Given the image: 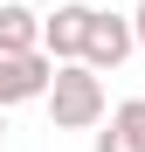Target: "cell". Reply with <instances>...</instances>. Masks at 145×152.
Wrapping results in <instances>:
<instances>
[{
    "label": "cell",
    "mask_w": 145,
    "mask_h": 152,
    "mask_svg": "<svg viewBox=\"0 0 145 152\" xmlns=\"http://www.w3.org/2000/svg\"><path fill=\"white\" fill-rule=\"evenodd\" d=\"M42 104L48 118H55V132H90V124H104V76L83 69V62H62L55 76H48V90H42Z\"/></svg>",
    "instance_id": "6da1fadb"
},
{
    "label": "cell",
    "mask_w": 145,
    "mask_h": 152,
    "mask_svg": "<svg viewBox=\"0 0 145 152\" xmlns=\"http://www.w3.org/2000/svg\"><path fill=\"white\" fill-rule=\"evenodd\" d=\"M131 14H111V7H90V28H83V69H97V76H104V69H117V62H125L131 56Z\"/></svg>",
    "instance_id": "7a4b0ae2"
},
{
    "label": "cell",
    "mask_w": 145,
    "mask_h": 152,
    "mask_svg": "<svg viewBox=\"0 0 145 152\" xmlns=\"http://www.w3.org/2000/svg\"><path fill=\"white\" fill-rule=\"evenodd\" d=\"M48 76H55V62H48L42 48H28V56H0V111L35 104V97L48 90Z\"/></svg>",
    "instance_id": "3957f363"
},
{
    "label": "cell",
    "mask_w": 145,
    "mask_h": 152,
    "mask_svg": "<svg viewBox=\"0 0 145 152\" xmlns=\"http://www.w3.org/2000/svg\"><path fill=\"white\" fill-rule=\"evenodd\" d=\"M83 28H90V7H83V0H55V14H48L42 21V56L48 62H76L83 56Z\"/></svg>",
    "instance_id": "277c9868"
},
{
    "label": "cell",
    "mask_w": 145,
    "mask_h": 152,
    "mask_svg": "<svg viewBox=\"0 0 145 152\" xmlns=\"http://www.w3.org/2000/svg\"><path fill=\"white\" fill-rule=\"evenodd\" d=\"M97 152H145V97H125L97 132Z\"/></svg>",
    "instance_id": "5b68a950"
},
{
    "label": "cell",
    "mask_w": 145,
    "mask_h": 152,
    "mask_svg": "<svg viewBox=\"0 0 145 152\" xmlns=\"http://www.w3.org/2000/svg\"><path fill=\"white\" fill-rule=\"evenodd\" d=\"M28 48H42V21H35V7L0 0V56H28Z\"/></svg>",
    "instance_id": "8992f818"
},
{
    "label": "cell",
    "mask_w": 145,
    "mask_h": 152,
    "mask_svg": "<svg viewBox=\"0 0 145 152\" xmlns=\"http://www.w3.org/2000/svg\"><path fill=\"white\" fill-rule=\"evenodd\" d=\"M131 42L145 48V0H138V7H131Z\"/></svg>",
    "instance_id": "52a82bcc"
},
{
    "label": "cell",
    "mask_w": 145,
    "mask_h": 152,
    "mask_svg": "<svg viewBox=\"0 0 145 152\" xmlns=\"http://www.w3.org/2000/svg\"><path fill=\"white\" fill-rule=\"evenodd\" d=\"M0 138H7V111H0Z\"/></svg>",
    "instance_id": "ba28073f"
}]
</instances>
